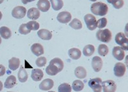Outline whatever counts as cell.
<instances>
[{"instance_id": "6da1fadb", "label": "cell", "mask_w": 128, "mask_h": 92, "mask_svg": "<svg viewBox=\"0 0 128 92\" xmlns=\"http://www.w3.org/2000/svg\"><path fill=\"white\" fill-rule=\"evenodd\" d=\"M90 10L92 13L98 16H104L107 14L108 7L107 4L102 2H96L91 5Z\"/></svg>"}, {"instance_id": "7a4b0ae2", "label": "cell", "mask_w": 128, "mask_h": 92, "mask_svg": "<svg viewBox=\"0 0 128 92\" xmlns=\"http://www.w3.org/2000/svg\"><path fill=\"white\" fill-rule=\"evenodd\" d=\"M96 37L98 40L104 43H108L112 40V33L108 29H100L96 33Z\"/></svg>"}, {"instance_id": "3957f363", "label": "cell", "mask_w": 128, "mask_h": 92, "mask_svg": "<svg viewBox=\"0 0 128 92\" xmlns=\"http://www.w3.org/2000/svg\"><path fill=\"white\" fill-rule=\"evenodd\" d=\"M115 42L121 46L123 50L128 51V39L123 33L120 32L116 34L115 38Z\"/></svg>"}, {"instance_id": "277c9868", "label": "cell", "mask_w": 128, "mask_h": 92, "mask_svg": "<svg viewBox=\"0 0 128 92\" xmlns=\"http://www.w3.org/2000/svg\"><path fill=\"white\" fill-rule=\"evenodd\" d=\"M84 20L89 30L93 31L97 28V20L94 15L88 13L84 15Z\"/></svg>"}, {"instance_id": "5b68a950", "label": "cell", "mask_w": 128, "mask_h": 92, "mask_svg": "<svg viewBox=\"0 0 128 92\" xmlns=\"http://www.w3.org/2000/svg\"><path fill=\"white\" fill-rule=\"evenodd\" d=\"M102 82V81L101 78H94L90 79L88 81V86L93 90L94 92H101L102 88L100 84Z\"/></svg>"}, {"instance_id": "8992f818", "label": "cell", "mask_w": 128, "mask_h": 92, "mask_svg": "<svg viewBox=\"0 0 128 92\" xmlns=\"http://www.w3.org/2000/svg\"><path fill=\"white\" fill-rule=\"evenodd\" d=\"M26 8L22 6H16L12 11V15L16 19H22L26 14Z\"/></svg>"}, {"instance_id": "52a82bcc", "label": "cell", "mask_w": 128, "mask_h": 92, "mask_svg": "<svg viewBox=\"0 0 128 92\" xmlns=\"http://www.w3.org/2000/svg\"><path fill=\"white\" fill-rule=\"evenodd\" d=\"M104 92H115L116 85L113 80H107L101 83Z\"/></svg>"}, {"instance_id": "ba28073f", "label": "cell", "mask_w": 128, "mask_h": 92, "mask_svg": "<svg viewBox=\"0 0 128 92\" xmlns=\"http://www.w3.org/2000/svg\"><path fill=\"white\" fill-rule=\"evenodd\" d=\"M114 70L115 76L118 78H120L125 74L126 71V67L124 63L118 62L115 65Z\"/></svg>"}, {"instance_id": "9c48e42d", "label": "cell", "mask_w": 128, "mask_h": 92, "mask_svg": "<svg viewBox=\"0 0 128 92\" xmlns=\"http://www.w3.org/2000/svg\"><path fill=\"white\" fill-rule=\"evenodd\" d=\"M72 15L70 13L66 11L61 12L58 13L57 15V20L62 24H67L71 20Z\"/></svg>"}, {"instance_id": "30bf717a", "label": "cell", "mask_w": 128, "mask_h": 92, "mask_svg": "<svg viewBox=\"0 0 128 92\" xmlns=\"http://www.w3.org/2000/svg\"><path fill=\"white\" fill-rule=\"evenodd\" d=\"M112 54L116 60L118 61H122L125 56V52H124V50L122 49V47L120 46H116V47H114L112 50Z\"/></svg>"}, {"instance_id": "8fae6325", "label": "cell", "mask_w": 128, "mask_h": 92, "mask_svg": "<svg viewBox=\"0 0 128 92\" xmlns=\"http://www.w3.org/2000/svg\"><path fill=\"white\" fill-rule=\"evenodd\" d=\"M54 86V81L51 79H46L42 81L39 85V88L41 90L49 91Z\"/></svg>"}, {"instance_id": "7c38bea8", "label": "cell", "mask_w": 128, "mask_h": 92, "mask_svg": "<svg viewBox=\"0 0 128 92\" xmlns=\"http://www.w3.org/2000/svg\"><path fill=\"white\" fill-rule=\"evenodd\" d=\"M92 67L95 72H100L102 67V59L99 56H94L92 60Z\"/></svg>"}, {"instance_id": "4fadbf2b", "label": "cell", "mask_w": 128, "mask_h": 92, "mask_svg": "<svg viewBox=\"0 0 128 92\" xmlns=\"http://www.w3.org/2000/svg\"><path fill=\"white\" fill-rule=\"evenodd\" d=\"M31 51L32 53L35 54L36 56H40L44 53V47L40 44H38V43H35L33 44L31 47Z\"/></svg>"}, {"instance_id": "5bb4252c", "label": "cell", "mask_w": 128, "mask_h": 92, "mask_svg": "<svg viewBox=\"0 0 128 92\" xmlns=\"http://www.w3.org/2000/svg\"><path fill=\"white\" fill-rule=\"evenodd\" d=\"M36 6L39 10L43 12H46L50 10L51 4L49 0H38L36 3Z\"/></svg>"}, {"instance_id": "9a60e30c", "label": "cell", "mask_w": 128, "mask_h": 92, "mask_svg": "<svg viewBox=\"0 0 128 92\" xmlns=\"http://www.w3.org/2000/svg\"><path fill=\"white\" fill-rule=\"evenodd\" d=\"M40 13V11L38 8H31L28 10L27 12V17L28 19H32V20H35L39 18Z\"/></svg>"}, {"instance_id": "2e32d148", "label": "cell", "mask_w": 128, "mask_h": 92, "mask_svg": "<svg viewBox=\"0 0 128 92\" xmlns=\"http://www.w3.org/2000/svg\"><path fill=\"white\" fill-rule=\"evenodd\" d=\"M38 37L44 40H50L52 38V33L50 31L46 29H41L37 31Z\"/></svg>"}, {"instance_id": "e0dca14e", "label": "cell", "mask_w": 128, "mask_h": 92, "mask_svg": "<svg viewBox=\"0 0 128 92\" xmlns=\"http://www.w3.org/2000/svg\"><path fill=\"white\" fill-rule=\"evenodd\" d=\"M31 77L34 81H40L44 77V72L40 69H35L32 70Z\"/></svg>"}, {"instance_id": "ac0fdd59", "label": "cell", "mask_w": 128, "mask_h": 92, "mask_svg": "<svg viewBox=\"0 0 128 92\" xmlns=\"http://www.w3.org/2000/svg\"><path fill=\"white\" fill-rule=\"evenodd\" d=\"M16 81H17V79L14 76H10L6 78V81L4 82V87L6 89L12 88L16 85Z\"/></svg>"}, {"instance_id": "d6986e66", "label": "cell", "mask_w": 128, "mask_h": 92, "mask_svg": "<svg viewBox=\"0 0 128 92\" xmlns=\"http://www.w3.org/2000/svg\"><path fill=\"white\" fill-rule=\"evenodd\" d=\"M18 79H19V81L20 83H25V82H26V81L28 80V73H27V72L24 69V68L23 67V66L20 67V69H19V72H18Z\"/></svg>"}, {"instance_id": "ffe728a7", "label": "cell", "mask_w": 128, "mask_h": 92, "mask_svg": "<svg viewBox=\"0 0 128 92\" xmlns=\"http://www.w3.org/2000/svg\"><path fill=\"white\" fill-rule=\"evenodd\" d=\"M68 56L72 60H78L82 56V52L79 49L71 48L68 50Z\"/></svg>"}, {"instance_id": "44dd1931", "label": "cell", "mask_w": 128, "mask_h": 92, "mask_svg": "<svg viewBox=\"0 0 128 92\" xmlns=\"http://www.w3.org/2000/svg\"><path fill=\"white\" fill-rule=\"evenodd\" d=\"M20 66V60L18 58L13 57L8 60V67L11 70H16Z\"/></svg>"}, {"instance_id": "7402d4cb", "label": "cell", "mask_w": 128, "mask_h": 92, "mask_svg": "<svg viewBox=\"0 0 128 92\" xmlns=\"http://www.w3.org/2000/svg\"><path fill=\"white\" fill-rule=\"evenodd\" d=\"M74 74L79 79H84L86 77V70L83 67H78L74 70Z\"/></svg>"}, {"instance_id": "603a6c76", "label": "cell", "mask_w": 128, "mask_h": 92, "mask_svg": "<svg viewBox=\"0 0 128 92\" xmlns=\"http://www.w3.org/2000/svg\"><path fill=\"white\" fill-rule=\"evenodd\" d=\"M0 35L4 39H8L12 36V32L7 27L2 26L0 28Z\"/></svg>"}, {"instance_id": "cb8c5ba5", "label": "cell", "mask_w": 128, "mask_h": 92, "mask_svg": "<svg viewBox=\"0 0 128 92\" xmlns=\"http://www.w3.org/2000/svg\"><path fill=\"white\" fill-rule=\"evenodd\" d=\"M95 52V47L92 44H88L84 46L83 48V53L84 56H91Z\"/></svg>"}, {"instance_id": "d4e9b609", "label": "cell", "mask_w": 128, "mask_h": 92, "mask_svg": "<svg viewBox=\"0 0 128 92\" xmlns=\"http://www.w3.org/2000/svg\"><path fill=\"white\" fill-rule=\"evenodd\" d=\"M51 2L52 9L55 11H58L62 8L64 6V2L62 0H50Z\"/></svg>"}, {"instance_id": "484cf974", "label": "cell", "mask_w": 128, "mask_h": 92, "mask_svg": "<svg viewBox=\"0 0 128 92\" xmlns=\"http://www.w3.org/2000/svg\"><path fill=\"white\" fill-rule=\"evenodd\" d=\"M84 83L83 82L80 80H75L72 83V87L74 92H80L84 88Z\"/></svg>"}, {"instance_id": "4316f807", "label": "cell", "mask_w": 128, "mask_h": 92, "mask_svg": "<svg viewBox=\"0 0 128 92\" xmlns=\"http://www.w3.org/2000/svg\"><path fill=\"white\" fill-rule=\"evenodd\" d=\"M69 26L74 29H80L83 27L81 20L76 18H74L73 20H71V22L69 23Z\"/></svg>"}, {"instance_id": "83f0119b", "label": "cell", "mask_w": 128, "mask_h": 92, "mask_svg": "<svg viewBox=\"0 0 128 92\" xmlns=\"http://www.w3.org/2000/svg\"><path fill=\"white\" fill-rule=\"evenodd\" d=\"M109 52L108 46L105 44H100L98 47V53L100 56H105Z\"/></svg>"}, {"instance_id": "f1b7e54d", "label": "cell", "mask_w": 128, "mask_h": 92, "mask_svg": "<svg viewBox=\"0 0 128 92\" xmlns=\"http://www.w3.org/2000/svg\"><path fill=\"white\" fill-rule=\"evenodd\" d=\"M26 26L28 28V29L29 30H38V28L40 27V25L38 24V22H37L35 20H32V21H30L28 23L26 24Z\"/></svg>"}, {"instance_id": "f546056e", "label": "cell", "mask_w": 128, "mask_h": 92, "mask_svg": "<svg viewBox=\"0 0 128 92\" xmlns=\"http://www.w3.org/2000/svg\"><path fill=\"white\" fill-rule=\"evenodd\" d=\"M58 92H71L72 88L68 83H62L58 88Z\"/></svg>"}, {"instance_id": "4dcf8cb0", "label": "cell", "mask_w": 128, "mask_h": 92, "mask_svg": "<svg viewBox=\"0 0 128 92\" xmlns=\"http://www.w3.org/2000/svg\"><path fill=\"white\" fill-rule=\"evenodd\" d=\"M107 23H108V20L106 18L102 17L101 19H99L97 21V28H99L100 29L105 28V26L107 25Z\"/></svg>"}, {"instance_id": "1f68e13d", "label": "cell", "mask_w": 128, "mask_h": 92, "mask_svg": "<svg viewBox=\"0 0 128 92\" xmlns=\"http://www.w3.org/2000/svg\"><path fill=\"white\" fill-rule=\"evenodd\" d=\"M47 63V60L45 57L44 56H41V57L38 58L36 60L35 63H36V66L38 67H42L46 65Z\"/></svg>"}, {"instance_id": "d6a6232c", "label": "cell", "mask_w": 128, "mask_h": 92, "mask_svg": "<svg viewBox=\"0 0 128 92\" xmlns=\"http://www.w3.org/2000/svg\"><path fill=\"white\" fill-rule=\"evenodd\" d=\"M112 4L115 8L120 9L124 6V0H114L112 2Z\"/></svg>"}, {"instance_id": "836d02e7", "label": "cell", "mask_w": 128, "mask_h": 92, "mask_svg": "<svg viewBox=\"0 0 128 92\" xmlns=\"http://www.w3.org/2000/svg\"><path fill=\"white\" fill-rule=\"evenodd\" d=\"M19 32L22 35H27L31 32V31L28 29V28L26 26V24H22L19 27Z\"/></svg>"}, {"instance_id": "e575fe53", "label": "cell", "mask_w": 128, "mask_h": 92, "mask_svg": "<svg viewBox=\"0 0 128 92\" xmlns=\"http://www.w3.org/2000/svg\"><path fill=\"white\" fill-rule=\"evenodd\" d=\"M5 72H6L5 67H4L3 65H0V77L4 76L5 74Z\"/></svg>"}, {"instance_id": "d590c367", "label": "cell", "mask_w": 128, "mask_h": 92, "mask_svg": "<svg viewBox=\"0 0 128 92\" xmlns=\"http://www.w3.org/2000/svg\"><path fill=\"white\" fill-rule=\"evenodd\" d=\"M34 1H35V0H21V1H22V3H23L24 4H26L27 3Z\"/></svg>"}, {"instance_id": "8d00e7d4", "label": "cell", "mask_w": 128, "mask_h": 92, "mask_svg": "<svg viewBox=\"0 0 128 92\" xmlns=\"http://www.w3.org/2000/svg\"><path fill=\"white\" fill-rule=\"evenodd\" d=\"M3 83H2V82L0 81V92H2V90H3Z\"/></svg>"}, {"instance_id": "74e56055", "label": "cell", "mask_w": 128, "mask_h": 92, "mask_svg": "<svg viewBox=\"0 0 128 92\" xmlns=\"http://www.w3.org/2000/svg\"><path fill=\"white\" fill-rule=\"evenodd\" d=\"M2 17H3V14H2V12L0 11V20L2 19Z\"/></svg>"}, {"instance_id": "f35d334b", "label": "cell", "mask_w": 128, "mask_h": 92, "mask_svg": "<svg viewBox=\"0 0 128 92\" xmlns=\"http://www.w3.org/2000/svg\"><path fill=\"white\" fill-rule=\"evenodd\" d=\"M113 1H114V0H107V1L109 3H112V2Z\"/></svg>"}, {"instance_id": "ab89813d", "label": "cell", "mask_w": 128, "mask_h": 92, "mask_svg": "<svg viewBox=\"0 0 128 92\" xmlns=\"http://www.w3.org/2000/svg\"><path fill=\"white\" fill-rule=\"evenodd\" d=\"M3 1H4V0H0V4H2Z\"/></svg>"}, {"instance_id": "60d3db41", "label": "cell", "mask_w": 128, "mask_h": 92, "mask_svg": "<svg viewBox=\"0 0 128 92\" xmlns=\"http://www.w3.org/2000/svg\"><path fill=\"white\" fill-rule=\"evenodd\" d=\"M2 44V38H1V37H0V44Z\"/></svg>"}, {"instance_id": "b9f144b4", "label": "cell", "mask_w": 128, "mask_h": 92, "mask_svg": "<svg viewBox=\"0 0 128 92\" xmlns=\"http://www.w3.org/2000/svg\"><path fill=\"white\" fill-rule=\"evenodd\" d=\"M90 1H91L95 2V1H97V0H90Z\"/></svg>"}, {"instance_id": "7bdbcfd3", "label": "cell", "mask_w": 128, "mask_h": 92, "mask_svg": "<svg viewBox=\"0 0 128 92\" xmlns=\"http://www.w3.org/2000/svg\"><path fill=\"white\" fill-rule=\"evenodd\" d=\"M48 92H53V91H49Z\"/></svg>"}, {"instance_id": "ee69618b", "label": "cell", "mask_w": 128, "mask_h": 92, "mask_svg": "<svg viewBox=\"0 0 128 92\" xmlns=\"http://www.w3.org/2000/svg\"></svg>"}]
</instances>
